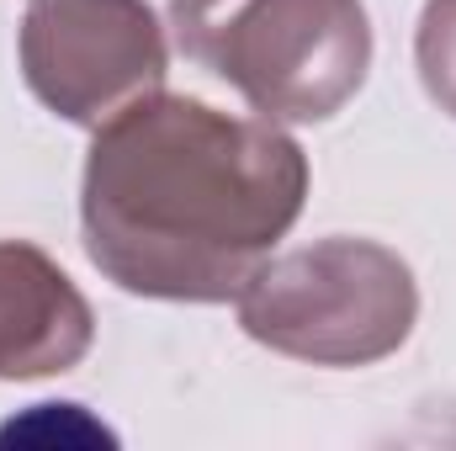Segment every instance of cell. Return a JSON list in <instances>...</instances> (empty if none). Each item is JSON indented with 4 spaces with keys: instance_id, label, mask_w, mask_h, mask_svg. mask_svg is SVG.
<instances>
[{
    "instance_id": "obj_3",
    "label": "cell",
    "mask_w": 456,
    "mask_h": 451,
    "mask_svg": "<svg viewBox=\"0 0 456 451\" xmlns=\"http://www.w3.org/2000/svg\"><path fill=\"white\" fill-rule=\"evenodd\" d=\"M239 330L308 366H377L419 324V282L409 260L377 239L330 234L271 255L233 298Z\"/></svg>"
},
{
    "instance_id": "obj_6",
    "label": "cell",
    "mask_w": 456,
    "mask_h": 451,
    "mask_svg": "<svg viewBox=\"0 0 456 451\" xmlns=\"http://www.w3.org/2000/svg\"><path fill=\"white\" fill-rule=\"evenodd\" d=\"M414 70L425 96L456 117V0H425L414 27Z\"/></svg>"
},
{
    "instance_id": "obj_2",
    "label": "cell",
    "mask_w": 456,
    "mask_h": 451,
    "mask_svg": "<svg viewBox=\"0 0 456 451\" xmlns=\"http://www.w3.org/2000/svg\"><path fill=\"white\" fill-rule=\"evenodd\" d=\"M170 32L265 122H330L371 70L361 0H170Z\"/></svg>"
},
{
    "instance_id": "obj_1",
    "label": "cell",
    "mask_w": 456,
    "mask_h": 451,
    "mask_svg": "<svg viewBox=\"0 0 456 451\" xmlns=\"http://www.w3.org/2000/svg\"><path fill=\"white\" fill-rule=\"evenodd\" d=\"M308 208V154L265 117L149 91L91 127L80 239L127 298L233 303Z\"/></svg>"
},
{
    "instance_id": "obj_4",
    "label": "cell",
    "mask_w": 456,
    "mask_h": 451,
    "mask_svg": "<svg viewBox=\"0 0 456 451\" xmlns=\"http://www.w3.org/2000/svg\"><path fill=\"white\" fill-rule=\"evenodd\" d=\"M27 91L75 127L165 91L170 43L149 0H27L16 27Z\"/></svg>"
},
{
    "instance_id": "obj_5",
    "label": "cell",
    "mask_w": 456,
    "mask_h": 451,
    "mask_svg": "<svg viewBox=\"0 0 456 451\" xmlns=\"http://www.w3.org/2000/svg\"><path fill=\"white\" fill-rule=\"evenodd\" d=\"M91 345L96 314L69 271L27 239H0V382L64 377Z\"/></svg>"
}]
</instances>
